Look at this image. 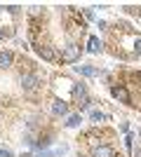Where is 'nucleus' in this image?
<instances>
[{"instance_id":"nucleus-16","label":"nucleus","mask_w":141,"mask_h":157,"mask_svg":"<svg viewBox=\"0 0 141 157\" xmlns=\"http://www.w3.org/2000/svg\"><path fill=\"white\" fill-rule=\"evenodd\" d=\"M82 17H85L87 21H92L94 19V12H92V10H82Z\"/></svg>"},{"instance_id":"nucleus-18","label":"nucleus","mask_w":141,"mask_h":157,"mask_svg":"<svg viewBox=\"0 0 141 157\" xmlns=\"http://www.w3.org/2000/svg\"><path fill=\"white\" fill-rule=\"evenodd\" d=\"M127 129H129V124H127V122H120V131H125V134H129Z\"/></svg>"},{"instance_id":"nucleus-7","label":"nucleus","mask_w":141,"mask_h":157,"mask_svg":"<svg viewBox=\"0 0 141 157\" xmlns=\"http://www.w3.org/2000/svg\"><path fill=\"white\" fill-rule=\"evenodd\" d=\"M89 155L92 157H115V152H113L111 145H96V148H92Z\"/></svg>"},{"instance_id":"nucleus-6","label":"nucleus","mask_w":141,"mask_h":157,"mask_svg":"<svg viewBox=\"0 0 141 157\" xmlns=\"http://www.w3.org/2000/svg\"><path fill=\"white\" fill-rule=\"evenodd\" d=\"M75 73H80V75H85V78H96V75H101L99 68H94V66H87V63L75 66Z\"/></svg>"},{"instance_id":"nucleus-13","label":"nucleus","mask_w":141,"mask_h":157,"mask_svg":"<svg viewBox=\"0 0 141 157\" xmlns=\"http://www.w3.org/2000/svg\"><path fill=\"white\" fill-rule=\"evenodd\" d=\"M132 141H134V134H127V136H125V148L134 152V143H132Z\"/></svg>"},{"instance_id":"nucleus-12","label":"nucleus","mask_w":141,"mask_h":157,"mask_svg":"<svg viewBox=\"0 0 141 157\" xmlns=\"http://www.w3.org/2000/svg\"><path fill=\"white\" fill-rule=\"evenodd\" d=\"M89 120L92 122H101V120H111V115H104L101 110H92L89 113Z\"/></svg>"},{"instance_id":"nucleus-10","label":"nucleus","mask_w":141,"mask_h":157,"mask_svg":"<svg viewBox=\"0 0 141 157\" xmlns=\"http://www.w3.org/2000/svg\"><path fill=\"white\" fill-rule=\"evenodd\" d=\"M12 61H14V54L10 52V49H0V71H2V68H10Z\"/></svg>"},{"instance_id":"nucleus-2","label":"nucleus","mask_w":141,"mask_h":157,"mask_svg":"<svg viewBox=\"0 0 141 157\" xmlns=\"http://www.w3.org/2000/svg\"><path fill=\"white\" fill-rule=\"evenodd\" d=\"M80 54H82V47L78 42H68L64 47V52H61V63H78L80 61Z\"/></svg>"},{"instance_id":"nucleus-20","label":"nucleus","mask_w":141,"mask_h":157,"mask_svg":"<svg viewBox=\"0 0 141 157\" xmlns=\"http://www.w3.org/2000/svg\"><path fill=\"white\" fill-rule=\"evenodd\" d=\"M2 38H5V33H2V28H0V40H2Z\"/></svg>"},{"instance_id":"nucleus-21","label":"nucleus","mask_w":141,"mask_h":157,"mask_svg":"<svg viewBox=\"0 0 141 157\" xmlns=\"http://www.w3.org/2000/svg\"><path fill=\"white\" fill-rule=\"evenodd\" d=\"M139 138H141V131H139Z\"/></svg>"},{"instance_id":"nucleus-8","label":"nucleus","mask_w":141,"mask_h":157,"mask_svg":"<svg viewBox=\"0 0 141 157\" xmlns=\"http://www.w3.org/2000/svg\"><path fill=\"white\" fill-rule=\"evenodd\" d=\"M52 113L54 115H68V103L64 98H54L52 101Z\"/></svg>"},{"instance_id":"nucleus-4","label":"nucleus","mask_w":141,"mask_h":157,"mask_svg":"<svg viewBox=\"0 0 141 157\" xmlns=\"http://www.w3.org/2000/svg\"><path fill=\"white\" fill-rule=\"evenodd\" d=\"M111 96L125 105H134L132 103V94H129V89L125 85H111Z\"/></svg>"},{"instance_id":"nucleus-3","label":"nucleus","mask_w":141,"mask_h":157,"mask_svg":"<svg viewBox=\"0 0 141 157\" xmlns=\"http://www.w3.org/2000/svg\"><path fill=\"white\" fill-rule=\"evenodd\" d=\"M21 87L26 94H33L40 89V73H21Z\"/></svg>"},{"instance_id":"nucleus-17","label":"nucleus","mask_w":141,"mask_h":157,"mask_svg":"<svg viewBox=\"0 0 141 157\" xmlns=\"http://www.w3.org/2000/svg\"><path fill=\"white\" fill-rule=\"evenodd\" d=\"M38 157H57V152H49V150H42Z\"/></svg>"},{"instance_id":"nucleus-14","label":"nucleus","mask_w":141,"mask_h":157,"mask_svg":"<svg viewBox=\"0 0 141 157\" xmlns=\"http://www.w3.org/2000/svg\"><path fill=\"white\" fill-rule=\"evenodd\" d=\"M134 56H141V38L134 40Z\"/></svg>"},{"instance_id":"nucleus-19","label":"nucleus","mask_w":141,"mask_h":157,"mask_svg":"<svg viewBox=\"0 0 141 157\" xmlns=\"http://www.w3.org/2000/svg\"><path fill=\"white\" fill-rule=\"evenodd\" d=\"M132 155H134V157H141V148H136V150L132 152Z\"/></svg>"},{"instance_id":"nucleus-11","label":"nucleus","mask_w":141,"mask_h":157,"mask_svg":"<svg viewBox=\"0 0 141 157\" xmlns=\"http://www.w3.org/2000/svg\"><path fill=\"white\" fill-rule=\"evenodd\" d=\"M80 122H82V115H80V113H73V115H68V117H66L64 127H68V129H73V127H80Z\"/></svg>"},{"instance_id":"nucleus-15","label":"nucleus","mask_w":141,"mask_h":157,"mask_svg":"<svg viewBox=\"0 0 141 157\" xmlns=\"http://www.w3.org/2000/svg\"><path fill=\"white\" fill-rule=\"evenodd\" d=\"M0 155L2 157H14V152L10 150V148H5V145H0Z\"/></svg>"},{"instance_id":"nucleus-1","label":"nucleus","mask_w":141,"mask_h":157,"mask_svg":"<svg viewBox=\"0 0 141 157\" xmlns=\"http://www.w3.org/2000/svg\"><path fill=\"white\" fill-rule=\"evenodd\" d=\"M73 103L78 105V113L87 110L89 105H92V98H89V94H87L85 82H75V87H73Z\"/></svg>"},{"instance_id":"nucleus-5","label":"nucleus","mask_w":141,"mask_h":157,"mask_svg":"<svg viewBox=\"0 0 141 157\" xmlns=\"http://www.w3.org/2000/svg\"><path fill=\"white\" fill-rule=\"evenodd\" d=\"M35 54L40 56V59H45V61H59L61 56L57 54V49L54 47H49V45H42V42H35Z\"/></svg>"},{"instance_id":"nucleus-9","label":"nucleus","mask_w":141,"mask_h":157,"mask_svg":"<svg viewBox=\"0 0 141 157\" xmlns=\"http://www.w3.org/2000/svg\"><path fill=\"white\" fill-rule=\"evenodd\" d=\"M101 49H104L101 40L96 38V35H89V40H87V52H89V54H99Z\"/></svg>"}]
</instances>
